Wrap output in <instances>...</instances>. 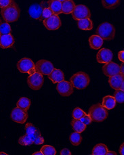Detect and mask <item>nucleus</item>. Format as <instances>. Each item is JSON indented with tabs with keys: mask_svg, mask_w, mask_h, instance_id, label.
Returning <instances> with one entry per match:
<instances>
[{
	"mask_svg": "<svg viewBox=\"0 0 124 155\" xmlns=\"http://www.w3.org/2000/svg\"><path fill=\"white\" fill-rule=\"evenodd\" d=\"M20 14H21V11H20L18 5L14 0H12L11 3L8 6L1 9L2 16L4 21L8 23L18 21L20 17Z\"/></svg>",
	"mask_w": 124,
	"mask_h": 155,
	"instance_id": "nucleus-1",
	"label": "nucleus"
},
{
	"mask_svg": "<svg viewBox=\"0 0 124 155\" xmlns=\"http://www.w3.org/2000/svg\"><path fill=\"white\" fill-rule=\"evenodd\" d=\"M88 114L91 117L92 121L102 122L107 118L109 114L107 109L103 107L100 103H98L96 104L92 105L90 108Z\"/></svg>",
	"mask_w": 124,
	"mask_h": 155,
	"instance_id": "nucleus-2",
	"label": "nucleus"
},
{
	"mask_svg": "<svg viewBox=\"0 0 124 155\" xmlns=\"http://www.w3.org/2000/svg\"><path fill=\"white\" fill-rule=\"evenodd\" d=\"M70 82L73 87L77 90H83L88 87L90 82V77L84 72H78L71 77Z\"/></svg>",
	"mask_w": 124,
	"mask_h": 155,
	"instance_id": "nucleus-3",
	"label": "nucleus"
},
{
	"mask_svg": "<svg viewBox=\"0 0 124 155\" xmlns=\"http://www.w3.org/2000/svg\"><path fill=\"white\" fill-rule=\"evenodd\" d=\"M96 35L103 40H112L115 35V28L113 25L109 22H103L96 29Z\"/></svg>",
	"mask_w": 124,
	"mask_h": 155,
	"instance_id": "nucleus-4",
	"label": "nucleus"
},
{
	"mask_svg": "<svg viewBox=\"0 0 124 155\" xmlns=\"http://www.w3.org/2000/svg\"><path fill=\"white\" fill-rule=\"evenodd\" d=\"M44 79L43 74L35 72L32 74H30L27 78V84L31 90L37 91L40 90L44 85Z\"/></svg>",
	"mask_w": 124,
	"mask_h": 155,
	"instance_id": "nucleus-5",
	"label": "nucleus"
},
{
	"mask_svg": "<svg viewBox=\"0 0 124 155\" xmlns=\"http://www.w3.org/2000/svg\"><path fill=\"white\" fill-rule=\"evenodd\" d=\"M17 68L22 73H28L32 74L35 73L34 62L30 58H23L17 63Z\"/></svg>",
	"mask_w": 124,
	"mask_h": 155,
	"instance_id": "nucleus-6",
	"label": "nucleus"
},
{
	"mask_svg": "<svg viewBox=\"0 0 124 155\" xmlns=\"http://www.w3.org/2000/svg\"><path fill=\"white\" fill-rule=\"evenodd\" d=\"M72 16L75 20V21H79V20L90 18L91 16L90 11L88 7H86L84 5H75L73 12H71Z\"/></svg>",
	"mask_w": 124,
	"mask_h": 155,
	"instance_id": "nucleus-7",
	"label": "nucleus"
},
{
	"mask_svg": "<svg viewBox=\"0 0 124 155\" xmlns=\"http://www.w3.org/2000/svg\"><path fill=\"white\" fill-rule=\"evenodd\" d=\"M35 71L42 74L48 75L52 71L54 70V66L52 63L46 60H40L37 61L35 64Z\"/></svg>",
	"mask_w": 124,
	"mask_h": 155,
	"instance_id": "nucleus-8",
	"label": "nucleus"
},
{
	"mask_svg": "<svg viewBox=\"0 0 124 155\" xmlns=\"http://www.w3.org/2000/svg\"><path fill=\"white\" fill-rule=\"evenodd\" d=\"M28 118L27 110H23V109L16 107L14 108L11 113V119L14 122L23 124L26 122Z\"/></svg>",
	"mask_w": 124,
	"mask_h": 155,
	"instance_id": "nucleus-9",
	"label": "nucleus"
},
{
	"mask_svg": "<svg viewBox=\"0 0 124 155\" xmlns=\"http://www.w3.org/2000/svg\"><path fill=\"white\" fill-rule=\"evenodd\" d=\"M43 23H44L45 27L50 31L57 30L58 28L61 27L62 25L61 21L59 16L56 14H52L49 18L44 19L43 21Z\"/></svg>",
	"mask_w": 124,
	"mask_h": 155,
	"instance_id": "nucleus-10",
	"label": "nucleus"
},
{
	"mask_svg": "<svg viewBox=\"0 0 124 155\" xmlns=\"http://www.w3.org/2000/svg\"><path fill=\"white\" fill-rule=\"evenodd\" d=\"M45 2H42L40 4H35L31 5L28 9V14H29L31 18L34 19L39 20V21H43L42 14V11L45 7Z\"/></svg>",
	"mask_w": 124,
	"mask_h": 155,
	"instance_id": "nucleus-11",
	"label": "nucleus"
},
{
	"mask_svg": "<svg viewBox=\"0 0 124 155\" xmlns=\"http://www.w3.org/2000/svg\"><path fill=\"white\" fill-rule=\"evenodd\" d=\"M56 90L60 96L64 97L71 96L73 93V87L70 81H62L58 83L56 85Z\"/></svg>",
	"mask_w": 124,
	"mask_h": 155,
	"instance_id": "nucleus-12",
	"label": "nucleus"
},
{
	"mask_svg": "<svg viewBox=\"0 0 124 155\" xmlns=\"http://www.w3.org/2000/svg\"><path fill=\"white\" fill-rule=\"evenodd\" d=\"M109 83L111 87L114 90H123L124 85V77L123 74L118 73L115 75L109 77Z\"/></svg>",
	"mask_w": 124,
	"mask_h": 155,
	"instance_id": "nucleus-13",
	"label": "nucleus"
},
{
	"mask_svg": "<svg viewBox=\"0 0 124 155\" xmlns=\"http://www.w3.org/2000/svg\"><path fill=\"white\" fill-rule=\"evenodd\" d=\"M102 72L105 75L110 77L120 73V67L117 63L110 61L103 66Z\"/></svg>",
	"mask_w": 124,
	"mask_h": 155,
	"instance_id": "nucleus-14",
	"label": "nucleus"
},
{
	"mask_svg": "<svg viewBox=\"0 0 124 155\" xmlns=\"http://www.w3.org/2000/svg\"><path fill=\"white\" fill-rule=\"evenodd\" d=\"M113 58V52L109 49L102 48L98 52L96 55L97 61L100 64H106L110 62Z\"/></svg>",
	"mask_w": 124,
	"mask_h": 155,
	"instance_id": "nucleus-15",
	"label": "nucleus"
},
{
	"mask_svg": "<svg viewBox=\"0 0 124 155\" xmlns=\"http://www.w3.org/2000/svg\"><path fill=\"white\" fill-rule=\"evenodd\" d=\"M14 44V39L11 34L0 35V47L2 48H11Z\"/></svg>",
	"mask_w": 124,
	"mask_h": 155,
	"instance_id": "nucleus-16",
	"label": "nucleus"
},
{
	"mask_svg": "<svg viewBox=\"0 0 124 155\" xmlns=\"http://www.w3.org/2000/svg\"><path fill=\"white\" fill-rule=\"evenodd\" d=\"M48 78L50 79L54 84H58V83L64 81L65 75L63 72L59 69V68H54V70L48 74Z\"/></svg>",
	"mask_w": 124,
	"mask_h": 155,
	"instance_id": "nucleus-17",
	"label": "nucleus"
},
{
	"mask_svg": "<svg viewBox=\"0 0 124 155\" xmlns=\"http://www.w3.org/2000/svg\"><path fill=\"white\" fill-rule=\"evenodd\" d=\"M25 131H26V134L28 135L33 141H34V140L36 137L41 136L42 135L41 132H40V131L38 130V129H37L36 127H35L32 123H28L26 124Z\"/></svg>",
	"mask_w": 124,
	"mask_h": 155,
	"instance_id": "nucleus-18",
	"label": "nucleus"
},
{
	"mask_svg": "<svg viewBox=\"0 0 124 155\" xmlns=\"http://www.w3.org/2000/svg\"><path fill=\"white\" fill-rule=\"evenodd\" d=\"M89 44L92 49L99 50L103 44V39L99 35H93L89 38Z\"/></svg>",
	"mask_w": 124,
	"mask_h": 155,
	"instance_id": "nucleus-19",
	"label": "nucleus"
},
{
	"mask_svg": "<svg viewBox=\"0 0 124 155\" xmlns=\"http://www.w3.org/2000/svg\"><path fill=\"white\" fill-rule=\"evenodd\" d=\"M48 5L54 14L59 15L62 13V2L59 0H48Z\"/></svg>",
	"mask_w": 124,
	"mask_h": 155,
	"instance_id": "nucleus-20",
	"label": "nucleus"
},
{
	"mask_svg": "<svg viewBox=\"0 0 124 155\" xmlns=\"http://www.w3.org/2000/svg\"><path fill=\"white\" fill-rule=\"evenodd\" d=\"M77 26L79 28L84 31H90L93 28V23L90 18H85L77 21Z\"/></svg>",
	"mask_w": 124,
	"mask_h": 155,
	"instance_id": "nucleus-21",
	"label": "nucleus"
},
{
	"mask_svg": "<svg viewBox=\"0 0 124 155\" xmlns=\"http://www.w3.org/2000/svg\"><path fill=\"white\" fill-rule=\"evenodd\" d=\"M102 106L107 110H111L116 106V101L113 96H106L103 97Z\"/></svg>",
	"mask_w": 124,
	"mask_h": 155,
	"instance_id": "nucleus-22",
	"label": "nucleus"
},
{
	"mask_svg": "<svg viewBox=\"0 0 124 155\" xmlns=\"http://www.w3.org/2000/svg\"><path fill=\"white\" fill-rule=\"evenodd\" d=\"M73 0H67V1L62 2V13L65 14H71L73 12L75 7Z\"/></svg>",
	"mask_w": 124,
	"mask_h": 155,
	"instance_id": "nucleus-23",
	"label": "nucleus"
},
{
	"mask_svg": "<svg viewBox=\"0 0 124 155\" xmlns=\"http://www.w3.org/2000/svg\"><path fill=\"white\" fill-rule=\"evenodd\" d=\"M71 124L73 130L75 132H78V133H82L86 128V125L82 121H81L80 119H73Z\"/></svg>",
	"mask_w": 124,
	"mask_h": 155,
	"instance_id": "nucleus-24",
	"label": "nucleus"
},
{
	"mask_svg": "<svg viewBox=\"0 0 124 155\" xmlns=\"http://www.w3.org/2000/svg\"><path fill=\"white\" fill-rule=\"evenodd\" d=\"M108 148L104 143H98L92 150V155H106Z\"/></svg>",
	"mask_w": 124,
	"mask_h": 155,
	"instance_id": "nucleus-25",
	"label": "nucleus"
},
{
	"mask_svg": "<svg viewBox=\"0 0 124 155\" xmlns=\"http://www.w3.org/2000/svg\"><path fill=\"white\" fill-rule=\"evenodd\" d=\"M103 7L106 9L113 10L119 6L120 0H101Z\"/></svg>",
	"mask_w": 124,
	"mask_h": 155,
	"instance_id": "nucleus-26",
	"label": "nucleus"
},
{
	"mask_svg": "<svg viewBox=\"0 0 124 155\" xmlns=\"http://www.w3.org/2000/svg\"><path fill=\"white\" fill-rule=\"evenodd\" d=\"M31 104V102L30 99H28V97H22L19 99L18 102H17L16 106L17 107H19L23 109V110L28 111V110L30 108Z\"/></svg>",
	"mask_w": 124,
	"mask_h": 155,
	"instance_id": "nucleus-27",
	"label": "nucleus"
},
{
	"mask_svg": "<svg viewBox=\"0 0 124 155\" xmlns=\"http://www.w3.org/2000/svg\"><path fill=\"white\" fill-rule=\"evenodd\" d=\"M69 140H70V142L73 146H79L82 142V137L80 135V133L75 131L74 133L71 134L70 137H69Z\"/></svg>",
	"mask_w": 124,
	"mask_h": 155,
	"instance_id": "nucleus-28",
	"label": "nucleus"
},
{
	"mask_svg": "<svg viewBox=\"0 0 124 155\" xmlns=\"http://www.w3.org/2000/svg\"><path fill=\"white\" fill-rule=\"evenodd\" d=\"M42 153L43 155H55L56 151L53 146L45 145L43 146L40 150Z\"/></svg>",
	"mask_w": 124,
	"mask_h": 155,
	"instance_id": "nucleus-29",
	"label": "nucleus"
},
{
	"mask_svg": "<svg viewBox=\"0 0 124 155\" xmlns=\"http://www.w3.org/2000/svg\"><path fill=\"white\" fill-rule=\"evenodd\" d=\"M18 143L21 146H31L33 143V141L28 135L26 134L25 136L20 137L18 140Z\"/></svg>",
	"mask_w": 124,
	"mask_h": 155,
	"instance_id": "nucleus-30",
	"label": "nucleus"
},
{
	"mask_svg": "<svg viewBox=\"0 0 124 155\" xmlns=\"http://www.w3.org/2000/svg\"><path fill=\"white\" fill-rule=\"evenodd\" d=\"M11 33V27L7 22H0V35L10 34Z\"/></svg>",
	"mask_w": 124,
	"mask_h": 155,
	"instance_id": "nucleus-31",
	"label": "nucleus"
},
{
	"mask_svg": "<svg viewBox=\"0 0 124 155\" xmlns=\"http://www.w3.org/2000/svg\"><path fill=\"white\" fill-rule=\"evenodd\" d=\"M114 98L116 102L122 104L124 102V91L122 90H116L114 94Z\"/></svg>",
	"mask_w": 124,
	"mask_h": 155,
	"instance_id": "nucleus-32",
	"label": "nucleus"
},
{
	"mask_svg": "<svg viewBox=\"0 0 124 155\" xmlns=\"http://www.w3.org/2000/svg\"><path fill=\"white\" fill-rule=\"evenodd\" d=\"M86 113L82 109L77 107L73 110V113H72V116H73V119H80L82 117L85 115Z\"/></svg>",
	"mask_w": 124,
	"mask_h": 155,
	"instance_id": "nucleus-33",
	"label": "nucleus"
},
{
	"mask_svg": "<svg viewBox=\"0 0 124 155\" xmlns=\"http://www.w3.org/2000/svg\"><path fill=\"white\" fill-rule=\"evenodd\" d=\"M53 14V12L52 11V10L50 9V8H44V10H43L42 11V19L43 21H44V19L45 18H49V17L51 16Z\"/></svg>",
	"mask_w": 124,
	"mask_h": 155,
	"instance_id": "nucleus-34",
	"label": "nucleus"
},
{
	"mask_svg": "<svg viewBox=\"0 0 124 155\" xmlns=\"http://www.w3.org/2000/svg\"><path fill=\"white\" fill-rule=\"evenodd\" d=\"M80 120H81V121H82L85 125H90V123H92V120L89 114H85V115L82 117V118L80 119Z\"/></svg>",
	"mask_w": 124,
	"mask_h": 155,
	"instance_id": "nucleus-35",
	"label": "nucleus"
},
{
	"mask_svg": "<svg viewBox=\"0 0 124 155\" xmlns=\"http://www.w3.org/2000/svg\"><path fill=\"white\" fill-rule=\"evenodd\" d=\"M44 142V137L42 136V135L41 136L36 137L33 141V143H35V144H36V145L42 144Z\"/></svg>",
	"mask_w": 124,
	"mask_h": 155,
	"instance_id": "nucleus-36",
	"label": "nucleus"
},
{
	"mask_svg": "<svg viewBox=\"0 0 124 155\" xmlns=\"http://www.w3.org/2000/svg\"><path fill=\"white\" fill-rule=\"evenodd\" d=\"M12 2V0H0V8H3L8 6Z\"/></svg>",
	"mask_w": 124,
	"mask_h": 155,
	"instance_id": "nucleus-37",
	"label": "nucleus"
},
{
	"mask_svg": "<svg viewBox=\"0 0 124 155\" xmlns=\"http://www.w3.org/2000/svg\"><path fill=\"white\" fill-rule=\"evenodd\" d=\"M60 154L61 155H71V151L67 148H64L60 151Z\"/></svg>",
	"mask_w": 124,
	"mask_h": 155,
	"instance_id": "nucleus-38",
	"label": "nucleus"
},
{
	"mask_svg": "<svg viewBox=\"0 0 124 155\" xmlns=\"http://www.w3.org/2000/svg\"><path fill=\"white\" fill-rule=\"evenodd\" d=\"M118 58H119L120 61L124 62V51H120L118 53Z\"/></svg>",
	"mask_w": 124,
	"mask_h": 155,
	"instance_id": "nucleus-39",
	"label": "nucleus"
},
{
	"mask_svg": "<svg viewBox=\"0 0 124 155\" xmlns=\"http://www.w3.org/2000/svg\"><path fill=\"white\" fill-rule=\"evenodd\" d=\"M119 153L121 155L124 154V143H122V144L120 146L119 148Z\"/></svg>",
	"mask_w": 124,
	"mask_h": 155,
	"instance_id": "nucleus-40",
	"label": "nucleus"
},
{
	"mask_svg": "<svg viewBox=\"0 0 124 155\" xmlns=\"http://www.w3.org/2000/svg\"><path fill=\"white\" fill-rule=\"evenodd\" d=\"M106 155H117V153L113 151H107V153H106Z\"/></svg>",
	"mask_w": 124,
	"mask_h": 155,
	"instance_id": "nucleus-41",
	"label": "nucleus"
},
{
	"mask_svg": "<svg viewBox=\"0 0 124 155\" xmlns=\"http://www.w3.org/2000/svg\"><path fill=\"white\" fill-rule=\"evenodd\" d=\"M120 67V73H122L123 74V68H124V66H123V62H122V64H121Z\"/></svg>",
	"mask_w": 124,
	"mask_h": 155,
	"instance_id": "nucleus-42",
	"label": "nucleus"
},
{
	"mask_svg": "<svg viewBox=\"0 0 124 155\" xmlns=\"http://www.w3.org/2000/svg\"><path fill=\"white\" fill-rule=\"evenodd\" d=\"M33 155H43V154L41 151H38V152H36V153H33Z\"/></svg>",
	"mask_w": 124,
	"mask_h": 155,
	"instance_id": "nucleus-43",
	"label": "nucleus"
},
{
	"mask_svg": "<svg viewBox=\"0 0 124 155\" xmlns=\"http://www.w3.org/2000/svg\"><path fill=\"white\" fill-rule=\"evenodd\" d=\"M0 154H4V155H7V154H6V153H3V152H1V153H0Z\"/></svg>",
	"mask_w": 124,
	"mask_h": 155,
	"instance_id": "nucleus-44",
	"label": "nucleus"
},
{
	"mask_svg": "<svg viewBox=\"0 0 124 155\" xmlns=\"http://www.w3.org/2000/svg\"><path fill=\"white\" fill-rule=\"evenodd\" d=\"M60 2H65V1H67V0H59Z\"/></svg>",
	"mask_w": 124,
	"mask_h": 155,
	"instance_id": "nucleus-45",
	"label": "nucleus"
}]
</instances>
